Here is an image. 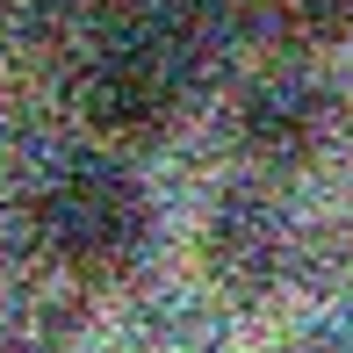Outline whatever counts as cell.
<instances>
[{"instance_id":"6da1fadb","label":"cell","mask_w":353,"mask_h":353,"mask_svg":"<svg viewBox=\"0 0 353 353\" xmlns=\"http://www.w3.org/2000/svg\"><path fill=\"white\" fill-rule=\"evenodd\" d=\"M37 238L65 274L116 281L152 245V195L116 159H72L37 188Z\"/></svg>"},{"instance_id":"7a4b0ae2","label":"cell","mask_w":353,"mask_h":353,"mask_svg":"<svg viewBox=\"0 0 353 353\" xmlns=\"http://www.w3.org/2000/svg\"><path fill=\"white\" fill-rule=\"evenodd\" d=\"M181 37L173 29H137V37H116L101 58L79 79V108L101 137L116 144H152L166 137V123L181 116Z\"/></svg>"},{"instance_id":"3957f363","label":"cell","mask_w":353,"mask_h":353,"mask_svg":"<svg viewBox=\"0 0 353 353\" xmlns=\"http://www.w3.org/2000/svg\"><path fill=\"white\" fill-rule=\"evenodd\" d=\"M231 130H238V152L260 159V166H303L317 152V137H325V94L296 72L252 79Z\"/></svg>"},{"instance_id":"277c9868","label":"cell","mask_w":353,"mask_h":353,"mask_svg":"<svg viewBox=\"0 0 353 353\" xmlns=\"http://www.w3.org/2000/svg\"><path fill=\"white\" fill-rule=\"evenodd\" d=\"M202 260H210V274L231 288V296H260V288L281 274V260H288L281 216L267 210L260 195H231L210 216V231H202Z\"/></svg>"},{"instance_id":"5b68a950","label":"cell","mask_w":353,"mask_h":353,"mask_svg":"<svg viewBox=\"0 0 353 353\" xmlns=\"http://www.w3.org/2000/svg\"><path fill=\"white\" fill-rule=\"evenodd\" d=\"M267 14H274L281 37L310 43V51H325V43H346V37H353V0H267Z\"/></svg>"},{"instance_id":"8992f818","label":"cell","mask_w":353,"mask_h":353,"mask_svg":"<svg viewBox=\"0 0 353 353\" xmlns=\"http://www.w3.org/2000/svg\"><path fill=\"white\" fill-rule=\"evenodd\" d=\"M274 353H353V339H339V332H296V339H281Z\"/></svg>"},{"instance_id":"52a82bcc","label":"cell","mask_w":353,"mask_h":353,"mask_svg":"<svg viewBox=\"0 0 353 353\" xmlns=\"http://www.w3.org/2000/svg\"><path fill=\"white\" fill-rule=\"evenodd\" d=\"M14 353H29V346H14Z\"/></svg>"}]
</instances>
